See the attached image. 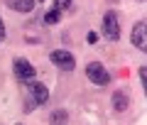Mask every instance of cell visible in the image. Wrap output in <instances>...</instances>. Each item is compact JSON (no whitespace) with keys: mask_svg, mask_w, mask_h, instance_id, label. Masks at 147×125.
Returning a JSON list of instances; mask_svg holds the SVG:
<instances>
[{"mask_svg":"<svg viewBox=\"0 0 147 125\" xmlns=\"http://www.w3.org/2000/svg\"><path fill=\"white\" fill-rule=\"evenodd\" d=\"M100 30H103L105 39H110V42H118V39H120V20H118V12L115 10H105Z\"/></svg>","mask_w":147,"mask_h":125,"instance_id":"6da1fadb","label":"cell"},{"mask_svg":"<svg viewBox=\"0 0 147 125\" xmlns=\"http://www.w3.org/2000/svg\"><path fill=\"white\" fill-rule=\"evenodd\" d=\"M86 76H88V81L96 83V86H110V81H113L110 71L100 61H91L88 66H86Z\"/></svg>","mask_w":147,"mask_h":125,"instance_id":"7a4b0ae2","label":"cell"},{"mask_svg":"<svg viewBox=\"0 0 147 125\" xmlns=\"http://www.w3.org/2000/svg\"><path fill=\"white\" fill-rule=\"evenodd\" d=\"M49 61H52L54 66H59L61 71H74V69H76V59H74V54L66 52V49H54V52L49 54Z\"/></svg>","mask_w":147,"mask_h":125,"instance_id":"3957f363","label":"cell"},{"mask_svg":"<svg viewBox=\"0 0 147 125\" xmlns=\"http://www.w3.org/2000/svg\"><path fill=\"white\" fill-rule=\"evenodd\" d=\"M12 69H15V76L20 78L22 83H30V81H34V76H37V69L32 66L27 59H22V57H17L15 61H12Z\"/></svg>","mask_w":147,"mask_h":125,"instance_id":"277c9868","label":"cell"},{"mask_svg":"<svg viewBox=\"0 0 147 125\" xmlns=\"http://www.w3.org/2000/svg\"><path fill=\"white\" fill-rule=\"evenodd\" d=\"M130 42H132V47H137L140 52H145V49H147V22L145 20L135 22L132 34H130Z\"/></svg>","mask_w":147,"mask_h":125,"instance_id":"5b68a950","label":"cell"},{"mask_svg":"<svg viewBox=\"0 0 147 125\" xmlns=\"http://www.w3.org/2000/svg\"><path fill=\"white\" fill-rule=\"evenodd\" d=\"M27 91H30V96H32V103L34 105H44L49 101V89L44 86V83H37V81H30L27 83Z\"/></svg>","mask_w":147,"mask_h":125,"instance_id":"8992f818","label":"cell"},{"mask_svg":"<svg viewBox=\"0 0 147 125\" xmlns=\"http://www.w3.org/2000/svg\"><path fill=\"white\" fill-rule=\"evenodd\" d=\"M34 3L37 0H7V7L10 10H15V12H32L34 10Z\"/></svg>","mask_w":147,"mask_h":125,"instance_id":"52a82bcc","label":"cell"},{"mask_svg":"<svg viewBox=\"0 0 147 125\" xmlns=\"http://www.w3.org/2000/svg\"><path fill=\"white\" fill-rule=\"evenodd\" d=\"M113 108H115L118 113H123V110L130 108V98H127L125 91H115V93H113Z\"/></svg>","mask_w":147,"mask_h":125,"instance_id":"ba28073f","label":"cell"},{"mask_svg":"<svg viewBox=\"0 0 147 125\" xmlns=\"http://www.w3.org/2000/svg\"><path fill=\"white\" fill-rule=\"evenodd\" d=\"M66 120H69L66 110H54V113L49 115V123H52V125H66Z\"/></svg>","mask_w":147,"mask_h":125,"instance_id":"9c48e42d","label":"cell"},{"mask_svg":"<svg viewBox=\"0 0 147 125\" xmlns=\"http://www.w3.org/2000/svg\"><path fill=\"white\" fill-rule=\"evenodd\" d=\"M59 20H61V12L59 10H49L47 15H44V25H57Z\"/></svg>","mask_w":147,"mask_h":125,"instance_id":"30bf717a","label":"cell"},{"mask_svg":"<svg viewBox=\"0 0 147 125\" xmlns=\"http://www.w3.org/2000/svg\"><path fill=\"white\" fill-rule=\"evenodd\" d=\"M71 3H74V0H54V10H59V12H61V10H69Z\"/></svg>","mask_w":147,"mask_h":125,"instance_id":"8fae6325","label":"cell"},{"mask_svg":"<svg viewBox=\"0 0 147 125\" xmlns=\"http://www.w3.org/2000/svg\"><path fill=\"white\" fill-rule=\"evenodd\" d=\"M147 66H140V83H142V89H145V78H147Z\"/></svg>","mask_w":147,"mask_h":125,"instance_id":"7c38bea8","label":"cell"},{"mask_svg":"<svg viewBox=\"0 0 147 125\" xmlns=\"http://www.w3.org/2000/svg\"><path fill=\"white\" fill-rule=\"evenodd\" d=\"M96 39H98V34H96V32H88V34H86V42H88V44H93Z\"/></svg>","mask_w":147,"mask_h":125,"instance_id":"4fadbf2b","label":"cell"},{"mask_svg":"<svg viewBox=\"0 0 147 125\" xmlns=\"http://www.w3.org/2000/svg\"><path fill=\"white\" fill-rule=\"evenodd\" d=\"M5 34H7V32H5V22H3V20H0V42H3V39H5Z\"/></svg>","mask_w":147,"mask_h":125,"instance_id":"5bb4252c","label":"cell"},{"mask_svg":"<svg viewBox=\"0 0 147 125\" xmlns=\"http://www.w3.org/2000/svg\"><path fill=\"white\" fill-rule=\"evenodd\" d=\"M110 3H113V0H110Z\"/></svg>","mask_w":147,"mask_h":125,"instance_id":"9a60e30c","label":"cell"},{"mask_svg":"<svg viewBox=\"0 0 147 125\" xmlns=\"http://www.w3.org/2000/svg\"><path fill=\"white\" fill-rule=\"evenodd\" d=\"M140 3H142V0H140Z\"/></svg>","mask_w":147,"mask_h":125,"instance_id":"2e32d148","label":"cell"}]
</instances>
